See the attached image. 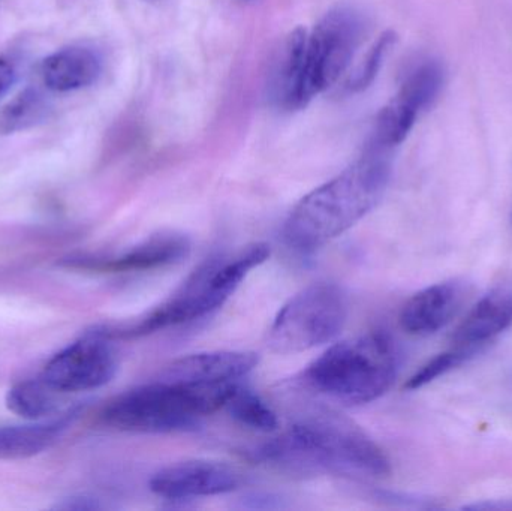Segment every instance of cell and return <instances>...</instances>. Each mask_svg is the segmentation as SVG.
<instances>
[{"instance_id":"1","label":"cell","mask_w":512,"mask_h":511,"mask_svg":"<svg viewBox=\"0 0 512 511\" xmlns=\"http://www.w3.org/2000/svg\"><path fill=\"white\" fill-rule=\"evenodd\" d=\"M391 150L370 144L351 167L307 194L283 227L289 248L310 254L342 236L378 206L391 179Z\"/></svg>"},{"instance_id":"2","label":"cell","mask_w":512,"mask_h":511,"mask_svg":"<svg viewBox=\"0 0 512 511\" xmlns=\"http://www.w3.org/2000/svg\"><path fill=\"white\" fill-rule=\"evenodd\" d=\"M256 458L292 473L385 477L391 464L384 450L357 426L331 416L307 417L264 444Z\"/></svg>"},{"instance_id":"3","label":"cell","mask_w":512,"mask_h":511,"mask_svg":"<svg viewBox=\"0 0 512 511\" xmlns=\"http://www.w3.org/2000/svg\"><path fill=\"white\" fill-rule=\"evenodd\" d=\"M240 386L156 380L114 399L105 408L102 419L113 428L129 432L192 431L204 417L225 408Z\"/></svg>"},{"instance_id":"4","label":"cell","mask_w":512,"mask_h":511,"mask_svg":"<svg viewBox=\"0 0 512 511\" xmlns=\"http://www.w3.org/2000/svg\"><path fill=\"white\" fill-rule=\"evenodd\" d=\"M399 372L396 342L372 332L328 348L309 366L306 380L322 395L346 404H369L393 387Z\"/></svg>"},{"instance_id":"5","label":"cell","mask_w":512,"mask_h":511,"mask_svg":"<svg viewBox=\"0 0 512 511\" xmlns=\"http://www.w3.org/2000/svg\"><path fill=\"white\" fill-rule=\"evenodd\" d=\"M270 257L264 243L248 246L233 257L207 261L170 300L153 309L137 323L119 329H102L113 338H138L158 330L200 320L221 308L240 287L246 276Z\"/></svg>"},{"instance_id":"6","label":"cell","mask_w":512,"mask_h":511,"mask_svg":"<svg viewBox=\"0 0 512 511\" xmlns=\"http://www.w3.org/2000/svg\"><path fill=\"white\" fill-rule=\"evenodd\" d=\"M348 312V297L339 285H310L280 309L268 330V348L297 354L328 344L342 332Z\"/></svg>"},{"instance_id":"7","label":"cell","mask_w":512,"mask_h":511,"mask_svg":"<svg viewBox=\"0 0 512 511\" xmlns=\"http://www.w3.org/2000/svg\"><path fill=\"white\" fill-rule=\"evenodd\" d=\"M366 35V21L352 8L331 9L307 35L298 107L333 86L351 65Z\"/></svg>"},{"instance_id":"8","label":"cell","mask_w":512,"mask_h":511,"mask_svg":"<svg viewBox=\"0 0 512 511\" xmlns=\"http://www.w3.org/2000/svg\"><path fill=\"white\" fill-rule=\"evenodd\" d=\"M111 338L101 330L78 339L45 366L42 380L57 393L87 392L113 380L117 357Z\"/></svg>"},{"instance_id":"9","label":"cell","mask_w":512,"mask_h":511,"mask_svg":"<svg viewBox=\"0 0 512 511\" xmlns=\"http://www.w3.org/2000/svg\"><path fill=\"white\" fill-rule=\"evenodd\" d=\"M240 485L242 477L228 465L186 461L158 471L150 480V491L165 500L185 501L230 494Z\"/></svg>"},{"instance_id":"10","label":"cell","mask_w":512,"mask_h":511,"mask_svg":"<svg viewBox=\"0 0 512 511\" xmlns=\"http://www.w3.org/2000/svg\"><path fill=\"white\" fill-rule=\"evenodd\" d=\"M258 365V356L248 351H215L182 357L168 365L158 380L194 384L240 383Z\"/></svg>"},{"instance_id":"11","label":"cell","mask_w":512,"mask_h":511,"mask_svg":"<svg viewBox=\"0 0 512 511\" xmlns=\"http://www.w3.org/2000/svg\"><path fill=\"white\" fill-rule=\"evenodd\" d=\"M465 299V285L445 281L418 291L403 306L400 326L409 335L429 336L451 323Z\"/></svg>"},{"instance_id":"12","label":"cell","mask_w":512,"mask_h":511,"mask_svg":"<svg viewBox=\"0 0 512 511\" xmlns=\"http://www.w3.org/2000/svg\"><path fill=\"white\" fill-rule=\"evenodd\" d=\"M512 326V288H496L466 315L453 335L456 347L483 351Z\"/></svg>"},{"instance_id":"13","label":"cell","mask_w":512,"mask_h":511,"mask_svg":"<svg viewBox=\"0 0 512 511\" xmlns=\"http://www.w3.org/2000/svg\"><path fill=\"white\" fill-rule=\"evenodd\" d=\"M98 53L86 47L54 51L42 62V80L53 92L66 93L92 86L101 75Z\"/></svg>"},{"instance_id":"14","label":"cell","mask_w":512,"mask_h":511,"mask_svg":"<svg viewBox=\"0 0 512 511\" xmlns=\"http://www.w3.org/2000/svg\"><path fill=\"white\" fill-rule=\"evenodd\" d=\"M80 408L69 410L51 422L0 428V459H27L50 449L80 416Z\"/></svg>"},{"instance_id":"15","label":"cell","mask_w":512,"mask_h":511,"mask_svg":"<svg viewBox=\"0 0 512 511\" xmlns=\"http://www.w3.org/2000/svg\"><path fill=\"white\" fill-rule=\"evenodd\" d=\"M191 251L189 240L180 234H161L150 237L132 251L114 260L93 263V269L110 270V272H135V270H152L158 267L179 263Z\"/></svg>"},{"instance_id":"16","label":"cell","mask_w":512,"mask_h":511,"mask_svg":"<svg viewBox=\"0 0 512 511\" xmlns=\"http://www.w3.org/2000/svg\"><path fill=\"white\" fill-rule=\"evenodd\" d=\"M50 113L47 96L35 87H26L0 111V134L29 131L47 122Z\"/></svg>"},{"instance_id":"17","label":"cell","mask_w":512,"mask_h":511,"mask_svg":"<svg viewBox=\"0 0 512 511\" xmlns=\"http://www.w3.org/2000/svg\"><path fill=\"white\" fill-rule=\"evenodd\" d=\"M56 390L44 380L15 384L6 393V408L26 420H39L57 410Z\"/></svg>"},{"instance_id":"18","label":"cell","mask_w":512,"mask_h":511,"mask_svg":"<svg viewBox=\"0 0 512 511\" xmlns=\"http://www.w3.org/2000/svg\"><path fill=\"white\" fill-rule=\"evenodd\" d=\"M444 84V71L436 62L421 63L403 81L396 98L415 111H423L432 105Z\"/></svg>"},{"instance_id":"19","label":"cell","mask_w":512,"mask_h":511,"mask_svg":"<svg viewBox=\"0 0 512 511\" xmlns=\"http://www.w3.org/2000/svg\"><path fill=\"white\" fill-rule=\"evenodd\" d=\"M234 420L246 428L259 432H273L279 428L276 413L258 395L240 386L225 405Z\"/></svg>"},{"instance_id":"20","label":"cell","mask_w":512,"mask_h":511,"mask_svg":"<svg viewBox=\"0 0 512 511\" xmlns=\"http://www.w3.org/2000/svg\"><path fill=\"white\" fill-rule=\"evenodd\" d=\"M478 353H480V351L472 350V348L456 347L453 348V350L438 354V356L429 360L420 371L415 372V374L409 378L405 387L408 390L423 389V387L429 386L430 383L438 380V378L447 375L448 372L459 368L463 363L477 356Z\"/></svg>"},{"instance_id":"21","label":"cell","mask_w":512,"mask_h":511,"mask_svg":"<svg viewBox=\"0 0 512 511\" xmlns=\"http://www.w3.org/2000/svg\"><path fill=\"white\" fill-rule=\"evenodd\" d=\"M396 41L397 35L391 32V30H387V32L379 36L378 41L370 48L366 59L361 63L354 77L349 80L348 89L351 90L352 93L364 92V90L372 86L373 81H375L379 71H381L382 65H384L385 57L390 53Z\"/></svg>"},{"instance_id":"22","label":"cell","mask_w":512,"mask_h":511,"mask_svg":"<svg viewBox=\"0 0 512 511\" xmlns=\"http://www.w3.org/2000/svg\"><path fill=\"white\" fill-rule=\"evenodd\" d=\"M54 509L57 510H99L104 509L101 503L96 498L86 497V495H80V497H71L63 500L62 503L57 504Z\"/></svg>"},{"instance_id":"23","label":"cell","mask_w":512,"mask_h":511,"mask_svg":"<svg viewBox=\"0 0 512 511\" xmlns=\"http://www.w3.org/2000/svg\"><path fill=\"white\" fill-rule=\"evenodd\" d=\"M17 80V72H15L14 65L9 60L0 57V99L9 92Z\"/></svg>"},{"instance_id":"24","label":"cell","mask_w":512,"mask_h":511,"mask_svg":"<svg viewBox=\"0 0 512 511\" xmlns=\"http://www.w3.org/2000/svg\"><path fill=\"white\" fill-rule=\"evenodd\" d=\"M465 510H510L512 511V500L484 501V503H475L471 506H465Z\"/></svg>"}]
</instances>
